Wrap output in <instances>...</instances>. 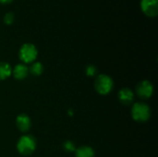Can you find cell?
<instances>
[{
    "mask_svg": "<svg viewBox=\"0 0 158 157\" xmlns=\"http://www.w3.org/2000/svg\"><path fill=\"white\" fill-rule=\"evenodd\" d=\"M85 72H86V75L89 76V77H94L97 74V68L94 65H89L86 67L85 68Z\"/></svg>",
    "mask_w": 158,
    "mask_h": 157,
    "instance_id": "obj_14",
    "label": "cell"
},
{
    "mask_svg": "<svg viewBox=\"0 0 158 157\" xmlns=\"http://www.w3.org/2000/svg\"><path fill=\"white\" fill-rule=\"evenodd\" d=\"M114 86V81L111 77L106 74H100L96 77L94 81V88L96 92L102 95L108 94Z\"/></svg>",
    "mask_w": 158,
    "mask_h": 157,
    "instance_id": "obj_3",
    "label": "cell"
},
{
    "mask_svg": "<svg viewBox=\"0 0 158 157\" xmlns=\"http://www.w3.org/2000/svg\"><path fill=\"white\" fill-rule=\"evenodd\" d=\"M16 125L21 132H27L31 129V121L26 114H20L16 118Z\"/></svg>",
    "mask_w": 158,
    "mask_h": 157,
    "instance_id": "obj_8",
    "label": "cell"
},
{
    "mask_svg": "<svg viewBox=\"0 0 158 157\" xmlns=\"http://www.w3.org/2000/svg\"><path fill=\"white\" fill-rule=\"evenodd\" d=\"M44 72V66L40 62H34L29 68V73L33 76H40Z\"/></svg>",
    "mask_w": 158,
    "mask_h": 157,
    "instance_id": "obj_12",
    "label": "cell"
},
{
    "mask_svg": "<svg viewBox=\"0 0 158 157\" xmlns=\"http://www.w3.org/2000/svg\"><path fill=\"white\" fill-rule=\"evenodd\" d=\"M94 151L90 146H81L75 150L76 157H94Z\"/></svg>",
    "mask_w": 158,
    "mask_h": 157,
    "instance_id": "obj_10",
    "label": "cell"
},
{
    "mask_svg": "<svg viewBox=\"0 0 158 157\" xmlns=\"http://www.w3.org/2000/svg\"><path fill=\"white\" fill-rule=\"evenodd\" d=\"M119 102L124 105H130L134 100V93L129 88H123L118 92V94Z\"/></svg>",
    "mask_w": 158,
    "mask_h": 157,
    "instance_id": "obj_7",
    "label": "cell"
},
{
    "mask_svg": "<svg viewBox=\"0 0 158 157\" xmlns=\"http://www.w3.org/2000/svg\"><path fill=\"white\" fill-rule=\"evenodd\" d=\"M154 93V86L149 81H142L136 86V93L139 98L146 100L149 99Z\"/></svg>",
    "mask_w": 158,
    "mask_h": 157,
    "instance_id": "obj_5",
    "label": "cell"
},
{
    "mask_svg": "<svg viewBox=\"0 0 158 157\" xmlns=\"http://www.w3.org/2000/svg\"><path fill=\"white\" fill-rule=\"evenodd\" d=\"M38 56L37 48L32 43H24L21 45L19 51V59L25 64L32 63Z\"/></svg>",
    "mask_w": 158,
    "mask_h": 157,
    "instance_id": "obj_4",
    "label": "cell"
},
{
    "mask_svg": "<svg viewBox=\"0 0 158 157\" xmlns=\"http://www.w3.org/2000/svg\"><path fill=\"white\" fill-rule=\"evenodd\" d=\"M13 76L17 80H24L29 74V68L24 64H18L12 70Z\"/></svg>",
    "mask_w": 158,
    "mask_h": 157,
    "instance_id": "obj_9",
    "label": "cell"
},
{
    "mask_svg": "<svg viewBox=\"0 0 158 157\" xmlns=\"http://www.w3.org/2000/svg\"><path fill=\"white\" fill-rule=\"evenodd\" d=\"M63 148L66 152H69V153H71V152H75L76 150V147H75V144L71 142V141H67L63 143Z\"/></svg>",
    "mask_w": 158,
    "mask_h": 157,
    "instance_id": "obj_13",
    "label": "cell"
},
{
    "mask_svg": "<svg viewBox=\"0 0 158 157\" xmlns=\"http://www.w3.org/2000/svg\"><path fill=\"white\" fill-rule=\"evenodd\" d=\"M15 19V16H14V13L13 12H7L6 14H5L4 16V22L6 24H12L13 21Z\"/></svg>",
    "mask_w": 158,
    "mask_h": 157,
    "instance_id": "obj_15",
    "label": "cell"
},
{
    "mask_svg": "<svg viewBox=\"0 0 158 157\" xmlns=\"http://www.w3.org/2000/svg\"><path fill=\"white\" fill-rule=\"evenodd\" d=\"M13 0H0V3L1 4H8L10 2H12Z\"/></svg>",
    "mask_w": 158,
    "mask_h": 157,
    "instance_id": "obj_16",
    "label": "cell"
},
{
    "mask_svg": "<svg viewBox=\"0 0 158 157\" xmlns=\"http://www.w3.org/2000/svg\"><path fill=\"white\" fill-rule=\"evenodd\" d=\"M131 117L137 122H146L151 117V108L144 103H136L131 107Z\"/></svg>",
    "mask_w": 158,
    "mask_h": 157,
    "instance_id": "obj_2",
    "label": "cell"
},
{
    "mask_svg": "<svg viewBox=\"0 0 158 157\" xmlns=\"http://www.w3.org/2000/svg\"><path fill=\"white\" fill-rule=\"evenodd\" d=\"M36 149V141L31 135H23L17 143L18 152L24 156L31 155Z\"/></svg>",
    "mask_w": 158,
    "mask_h": 157,
    "instance_id": "obj_1",
    "label": "cell"
},
{
    "mask_svg": "<svg viewBox=\"0 0 158 157\" xmlns=\"http://www.w3.org/2000/svg\"><path fill=\"white\" fill-rule=\"evenodd\" d=\"M141 8L145 15L156 17L158 14V0H141Z\"/></svg>",
    "mask_w": 158,
    "mask_h": 157,
    "instance_id": "obj_6",
    "label": "cell"
},
{
    "mask_svg": "<svg viewBox=\"0 0 158 157\" xmlns=\"http://www.w3.org/2000/svg\"><path fill=\"white\" fill-rule=\"evenodd\" d=\"M12 74V68L6 62H0V81L7 79Z\"/></svg>",
    "mask_w": 158,
    "mask_h": 157,
    "instance_id": "obj_11",
    "label": "cell"
}]
</instances>
